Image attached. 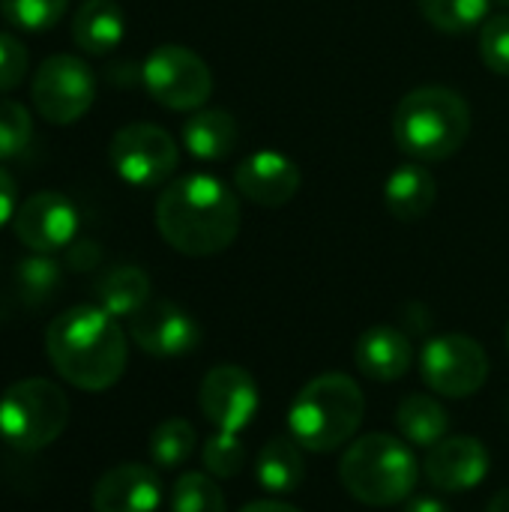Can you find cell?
Segmentation results:
<instances>
[{"instance_id":"6da1fadb","label":"cell","mask_w":509,"mask_h":512,"mask_svg":"<svg viewBox=\"0 0 509 512\" xmlns=\"http://www.w3.org/2000/svg\"><path fill=\"white\" fill-rule=\"evenodd\" d=\"M156 228L180 255H219L240 234L237 192H231L213 174L177 177L156 201Z\"/></svg>"},{"instance_id":"7a4b0ae2","label":"cell","mask_w":509,"mask_h":512,"mask_svg":"<svg viewBox=\"0 0 509 512\" xmlns=\"http://www.w3.org/2000/svg\"><path fill=\"white\" fill-rule=\"evenodd\" d=\"M45 354L66 384L102 393L123 378L129 345L114 315L99 306H72L48 324Z\"/></svg>"},{"instance_id":"3957f363","label":"cell","mask_w":509,"mask_h":512,"mask_svg":"<svg viewBox=\"0 0 509 512\" xmlns=\"http://www.w3.org/2000/svg\"><path fill=\"white\" fill-rule=\"evenodd\" d=\"M393 135L402 153L420 162H444L471 135V108L462 93L426 84L402 96L393 114Z\"/></svg>"},{"instance_id":"277c9868","label":"cell","mask_w":509,"mask_h":512,"mask_svg":"<svg viewBox=\"0 0 509 512\" xmlns=\"http://www.w3.org/2000/svg\"><path fill=\"white\" fill-rule=\"evenodd\" d=\"M366 417V399L354 378L327 372L312 378L288 408V432L309 453L348 447Z\"/></svg>"},{"instance_id":"5b68a950","label":"cell","mask_w":509,"mask_h":512,"mask_svg":"<svg viewBox=\"0 0 509 512\" xmlns=\"http://www.w3.org/2000/svg\"><path fill=\"white\" fill-rule=\"evenodd\" d=\"M417 477L420 465L408 441L381 432L351 441L339 462V480L345 492L369 507H393L408 501Z\"/></svg>"},{"instance_id":"8992f818","label":"cell","mask_w":509,"mask_h":512,"mask_svg":"<svg viewBox=\"0 0 509 512\" xmlns=\"http://www.w3.org/2000/svg\"><path fill=\"white\" fill-rule=\"evenodd\" d=\"M69 423V399L45 378H24L0 396V435L24 453L54 444Z\"/></svg>"},{"instance_id":"52a82bcc","label":"cell","mask_w":509,"mask_h":512,"mask_svg":"<svg viewBox=\"0 0 509 512\" xmlns=\"http://www.w3.org/2000/svg\"><path fill=\"white\" fill-rule=\"evenodd\" d=\"M30 96L42 120L54 126H69L81 120L96 99L93 69L75 54H51L39 63Z\"/></svg>"},{"instance_id":"ba28073f","label":"cell","mask_w":509,"mask_h":512,"mask_svg":"<svg viewBox=\"0 0 509 512\" xmlns=\"http://www.w3.org/2000/svg\"><path fill=\"white\" fill-rule=\"evenodd\" d=\"M147 93L171 111H195L213 93L210 66L183 45H159L141 69Z\"/></svg>"},{"instance_id":"9c48e42d","label":"cell","mask_w":509,"mask_h":512,"mask_svg":"<svg viewBox=\"0 0 509 512\" xmlns=\"http://www.w3.org/2000/svg\"><path fill=\"white\" fill-rule=\"evenodd\" d=\"M420 372L432 393L447 399H468L483 390L489 378V354L477 339L465 333H444L426 342Z\"/></svg>"},{"instance_id":"30bf717a","label":"cell","mask_w":509,"mask_h":512,"mask_svg":"<svg viewBox=\"0 0 509 512\" xmlns=\"http://www.w3.org/2000/svg\"><path fill=\"white\" fill-rule=\"evenodd\" d=\"M108 159L120 180L138 189H150L165 183L177 171L180 150L165 129L153 123H129L114 132L108 144Z\"/></svg>"},{"instance_id":"8fae6325","label":"cell","mask_w":509,"mask_h":512,"mask_svg":"<svg viewBox=\"0 0 509 512\" xmlns=\"http://www.w3.org/2000/svg\"><path fill=\"white\" fill-rule=\"evenodd\" d=\"M198 405L216 432L240 435L258 414V384L243 366H216L201 381Z\"/></svg>"},{"instance_id":"7c38bea8","label":"cell","mask_w":509,"mask_h":512,"mask_svg":"<svg viewBox=\"0 0 509 512\" xmlns=\"http://www.w3.org/2000/svg\"><path fill=\"white\" fill-rule=\"evenodd\" d=\"M15 237L30 249L51 255L57 249H66L78 234V210L75 204L54 189H42L30 195L12 219Z\"/></svg>"},{"instance_id":"4fadbf2b","label":"cell","mask_w":509,"mask_h":512,"mask_svg":"<svg viewBox=\"0 0 509 512\" xmlns=\"http://www.w3.org/2000/svg\"><path fill=\"white\" fill-rule=\"evenodd\" d=\"M132 342L150 357H183L201 342L198 321L171 300H150L129 318Z\"/></svg>"},{"instance_id":"5bb4252c","label":"cell","mask_w":509,"mask_h":512,"mask_svg":"<svg viewBox=\"0 0 509 512\" xmlns=\"http://www.w3.org/2000/svg\"><path fill=\"white\" fill-rule=\"evenodd\" d=\"M489 465L492 459L483 441L471 435H456L429 447L420 471L432 489L447 495H462L477 489L489 477Z\"/></svg>"},{"instance_id":"9a60e30c","label":"cell","mask_w":509,"mask_h":512,"mask_svg":"<svg viewBox=\"0 0 509 512\" xmlns=\"http://www.w3.org/2000/svg\"><path fill=\"white\" fill-rule=\"evenodd\" d=\"M234 189L261 207H282L300 192V168L276 150L249 153L234 171Z\"/></svg>"},{"instance_id":"2e32d148","label":"cell","mask_w":509,"mask_h":512,"mask_svg":"<svg viewBox=\"0 0 509 512\" xmlns=\"http://www.w3.org/2000/svg\"><path fill=\"white\" fill-rule=\"evenodd\" d=\"M90 504L96 512H156L162 504V480L156 468L126 462L96 480Z\"/></svg>"},{"instance_id":"e0dca14e","label":"cell","mask_w":509,"mask_h":512,"mask_svg":"<svg viewBox=\"0 0 509 512\" xmlns=\"http://www.w3.org/2000/svg\"><path fill=\"white\" fill-rule=\"evenodd\" d=\"M354 363L366 378L390 384V381H399L408 375V369L414 363V348L402 330H396L390 324H378V327H369L357 339Z\"/></svg>"},{"instance_id":"ac0fdd59","label":"cell","mask_w":509,"mask_h":512,"mask_svg":"<svg viewBox=\"0 0 509 512\" xmlns=\"http://www.w3.org/2000/svg\"><path fill=\"white\" fill-rule=\"evenodd\" d=\"M435 198H438V180L420 162L393 168V174L384 183V204L399 222L423 219L435 207Z\"/></svg>"},{"instance_id":"d6986e66","label":"cell","mask_w":509,"mask_h":512,"mask_svg":"<svg viewBox=\"0 0 509 512\" xmlns=\"http://www.w3.org/2000/svg\"><path fill=\"white\" fill-rule=\"evenodd\" d=\"M126 18L114 0H84L72 18V39L87 54H108L123 42Z\"/></svg>"},{"instance_id":"ffe728a7","label":"cell","mask_w":509,"mask_h":512,"mask_svg":"<svg viewBox=\"0 0 509 512\" xmlns=\"http://www.w3.org/2000/svg\"><path fill=\"white\" fill-rule=\"evenodd\" d=\"M237 138H240L237 120L228 111H222V108L195 111L183 123V144L201 162L225 159L237 147Z\"/></svg>"},{"instance_id":"44dd1931","label":"cell","mask_w":509,"mask_h":512,"mask_svg":"<svg viewBox=\"0 0 509 512\" xmlns=\"http://www.w3.org/2000/svg\"><path fill=\"white\" fill-rule=\"evenodd\" d=\"M255 477L258 486L270 495H291L303 486L306 477V459L303 447L288 435V438H273L261 447L258 462H255Z\"/></svg>"},{"instance_id":"7402d4cb","label":"cell","mask_w":509,"mask_h":512,"mask_svg":"<svg viewBox=\"0 0 509 512\" xmlns=\"http://www.w3.org/2000/svg\"><path fill=\"white\" fill-rule=\"evenodd\" d=\"M96 300L108 315L132 318L150 303V276L135 264H120L96 282Z\"/></svg>"},{"instance_id":"603a6c76","label":"cell","mask_w":509,"mask_h":512,"mask_svg":"<svg viewBox=\"0 0 509 512\" xmlns=\"http://www.w3.org/2000/svg\"><path fill=\"white\" fill-rule=\"evenodd\" d=\"M396 426L402 432V441L417 447H435L450 432V417L444 405L426 393H411L396 408Z\"/></svg>"},{"instance_id":"cb8c5ba5","label":"cell","mask_w":509,"mask_h":512,"mask_svg":"<svg viewBox=\"0 0 509 512\" xmlns=\"http://www.w3.org/2000/svg\"><path fill=\"white\" fill-rule=\"evenodd\" d=\"M198 444V432L189 420L183 417H171L162 420L153 435H150V459L156 468H180L192 459Z\"/></svg>"},{"instance_id":"d4e9b609","label":"cell","mask_w":509,"mask_h":512,"mask_svg":"<svg viewBox=\"0 0 509 512\" xmlns=\"http://www.w3.org/2000/svg\"><path fill=\"white\" fill-rule=\"evenodd\" d=\"M417 3L432 27L444 33H471L486 21L492 0H417Z\"/></svg>"},{"instance_id":"484cf974","label":"cell","mask_w":509,"mask_h":512,"mask_svg":"<svg viewBox=\"0 0 509 512\" xmlns=\"http://www.w3.org/2000/svg\"><path fill=\"white\" fill-rule=\"evenodd\" d=\"M63 270L51 255L33 252L30 258H24L15 270V282H18V294L27 306H42L54 297V291L60 288Z\"/></svg>"},{"instance_id":"4316f807","label":"cell","mask_w":509,"mask_h":512,"mask_svg":"<svg viewBox=\"0 0 509 512\" xmlns=\"http://www.w3.org/2000/svg\"><path fill=\"white\" fill-rule=\"evenodd\" d=\"M171 512H225V498L210 474L186 471L174 480Z\"/></svg>"},{"instance_id":"83f0119b","label":"cell","mask_w":509,"mask_h":512,"mask_svg":"<svg viewBox=\"0 0 509 512\" xmlns=\"http://www.w3.org/2000/svg\"><path fill=\"white\" fill-rule=\"evenodd\" d=\"M66 6L69 0H0L3 18L30 33L51 30L63 18Z\"/></svg>"},{"instance_id":"f1b7e54d","label":"cell","mask_w":509,"mask_h":512,"mask_svg":"<svg viewBox=\"0 0 509 512\" xmlns=\"http://www.w3.org/2000/svg\"><path fill=\"white\" fill-rule=\"evenodd\" d=\"M201 459H204V468H207L210 477H216V480H234L243 471V465H246V447H243L240 435L216 432L204 444Z\"/></svg>"},{"instance_id":"f546056e","label":"cell","mask_w":509,"mask_h":512,"mask_svg":"<svg viewBox=\"0 0 509 512\" xmlns=\"http://www.w3.org/2000/svg\"><path fill=\"white\" fill-rule=\"evenodd\" d=\"M33 138V117L15 99H0V159L18 156Z\"/></svg>"},{"instance_id":"4dcf8cb0","label":"cell","mask_w":509,"mask_h":512,"mask_svg":"<svg viewBox=\"0 0 509 512\" xmlns=\"http://www.w3.org/2000/svg\"><path fill=\"white\" fill-rule=\"evenodd\" d=\"M480 57L495 75H509V15H495L483 24Z\"/></svg>"},{"instance_id":"1f68e13d","label":"cell","mask_w":509,"mask_h":512,"mask_svg":"<svg viewBox=\"0 0 509 512\" xmlns=\"http://www.w3.org/2000/svg\"><path fill=\"white\" fill-rule=\"evenodd\" d=\"M27 72V48L12 33H0V93L21 84Z\"/></svg>"},{"instance_id":"d6a6232c","label":"cell","mask_w":509,"mask_h":512,"mask_svg":"<svg viewBox=\"0 0 509 512\" xmlns=\"http://www.w3.org/2000/svg\"><path fill=\"white\" fill-rule=\"evenodd\" d=\"M66 261H69L72 270H90V267L99 264V246L90 243V240H81V243L69 246V258Z\"/></svg>"},{"instance_id":"836d02e7","label":"cell","mask_w":509,"mask_h":512,"mask_svg":"<svg viewBox=\"0 0 509 512\" xmlns=\"http://www.w3.org/2000/svg\"><path fill=\"white\" fill-rule=\"evenodd\" d=\"M15 198H18V189H15V180L0 168V228L15 219Z\"/></svg>"},{"instance_id":"e575fe53","label":"cell","mask_w":509,"mask_h":512,"mask_svg":"<svg viewBox=\"0 0 509 512\" xmlns=\"http://www.w3.org/2000/svg\"><path fill=\"white\" fill-rule=\"evenodd\" d=\"M405 512H453L441 498H432V495H417L408 501Z\"/></svg>"},{"instance_id":"d590c367","label":"cell","mask_w":509,"mask_h":512,"mask_svg":"<svg viewBox=\"0 0 509 512\" xmlns=\"http://www.w3.org/2000/svg\"><path fill=\"white\" fill-rule=\"evenodd\" d=\"M240 512H303V510H297V507H291V504H285V501H252V504H246Z\"/></svg>"},{"instance_id":"8d00e7d4","label":"cell","mask_w":509,"mask_h":512,"mask_svg":"<svg viewBox=\"0 0 509 512\" xmlns=\"http://www.w3.org/2000/svg\"><path fill=\"white\" fill-rule=\"evenodd\" d=\"M486 512H509V489H501V492L489 501Z\"/></svg>"},{"instance_id":"74e56055","label":"cell","mask_w":509,"mask_h":512,"mask_svg":"<svg viewBox=\"0 0 509 512\" xmlns=\"http://www.w3.org/2000/svg\"><path fill=\"white\" fill-rule=\"evenodd\" d=\"M498 3H504V6H507V9H509V0H498Z\"/></svg>"},{"instance_id":"f35d334b","label":"cell","mask_w":509,"mask_h":512,"mask_svg":"<svg viewBox=\"0 0 509 512\" xmlns=\"http://www.w3.org/2000/svg\"><path fill=\"white\" fill-rule=\"evenodd\" d=\"M507 348H509V327H507Z\"/></svg>"},{"instance_id":"ab89813d","label":"cell","mask_w":509,"mask_h":512,"mask_svg":"<svg viewBox=\"0 0 509 512\" xmlns=\"http://www.w3.org/2000/svg\"><path fill=\"white\" fill-rule=\"evenodd\" d=\"M507 417H509V405H507Z\"/></svg>"}]
</instances>
